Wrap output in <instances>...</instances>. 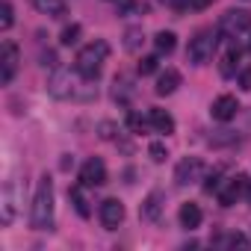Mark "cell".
I'll return each mask as SVG.
<instances>
[{
    "label": "cell",
    "instance_id": "2",
    "mask_svg": "<svg viewBox=\"0 0 251 251\" xmlns=\"http://www.w3.org/2000/svg\"><path fill=\"white\" fill-rule=\"evenodd\" d=\"M30 225H33V230H53V180L48 175L36 186L33 210H30Z\"/></svg>",
    "mask_w": 251,
    "mask_h": 251
},
{
    "label": "cell",
    "instance_id": "17",
    "mask_svg": "<svg viewBox=\"0 0 251 251\" xmlns=\"http://www.w3.org/2000/svg\"><path fill=\"white\" fill-rule=\"evenodd\" d=\"M239 56H242V48H239V45H230V48L222 53V65H219V71H222L225 77H230V74L236 71V62H239Z\"/></svg>",
    "mask_w": 251,
    "mask_h": 251
},
{
    "label": "cell",
    "instance_id": "13",
    "mask_svg": "<svg viewBox=\"0 0 251 251\" xmlns=\"http://www.w3.org/2000/svg\"><path fill=\"white\" fill-rule=\"evenodd\" d=\"M177 86H180V71H177V68H166V71L157 77L154 92H157V95H172Z\"/></svg>",
    "mask_w": 251,
    "mask_h": 251
},
{
    "label": "cell",
    "instance_id": "30",
    "mask_svg": "<svg viewBox=\"0 0 251 251\" xmlns=\"http://www.w3.org/2000/svg\"><path fill=\"white\" fill-rule=\"evenodd\" d=\"M227 242H230V245H242V248L248 245V239H245V236H239V233H233V236H230Z\"/></svg>",
    "mask_w": 251,
    "mask_h": 251
},
{
    "label": "cell",
    "instance_id": "31",
    "mask_svg": "<svg viewBox=\"0 0 251 251\" xmlns=\"http://www.w3.org/2000/svg\"><path fill=\"white\" fill-rule=\"evenodd\" d=\"M192 3V0H169V6H175V9H186Z\"/></svg>",
    "mask_w": 251,
    "mask_h": 251
},
{
    "label": "cell",
    "instance_id": "27",
    "mask_svg": "<svg viewBox=\"0 0 251 251\" xmlns=\"http://www.w3.org/2000/svg\"><path fill=\"white\" fill-rule=\"evenodd\" d=\"M239 89H242V92H251V68H245V71L239 74Z\"/></svg>",
    "mask_w": 251,
    "mask_h": 251
},
{
    "label": "cell",
    "instance_id": "9",
    "mask_svg": "<svg viewBox=\"0 0 251 251\" xmlns=\"http://www.w3.org/2000/svg\"><path fill=\"white\" fill-rule=\"evenodd\" d=\"M242 189H245V177H242V175L227 177V180H225V183H219V189H216L219 204H222V207H233V204H236V198L242 195Z\"/></svg>",
    "mask_w": 251,
    "mask_h": 251
},
{
    "label": "cell",
    "instance_id": "26",
    "mask_svg": "<svg viewBox=\"0 0 251 251\" xmlns=\"http://www.w3.org/2000/svg\"><path fill=\"white\" fill-rule=\"evenodd\" d=\"M204 189H207V192H216V189H219V172H210V175H207Z\"/></svg>",
    "mask_w": 251,
    "mask_h": 251
},
{
    "label": "cell",
    "instance_id": "10",
    "mask_svg": "<svg viewBox=\"0 0 251 251\" xmlns=\"http://www.w3.org/2000/svg\"><path fill=\"white\" fill-rule=\"evenodd\" d=\"M121 222H124V204H121L118 198H106V201L100 204V225H103L106 230H115Z\"/></svg>",
    "mask_w": 251,
    "mask_h": 251
},
{
    "label": "cell",
    "instance_id": "3",
    "mask_svg": "<svg viewBox=\"0 0 251 251\" xmlns=\"http://www.w3.org/2000/svg\"><path fill=\"white\" fill-rule=\"evenodd\" d=\"M106 56H109V45H106L103 39H95L92 45H86V48L77 53L74 68H77L83 77L95 80V77L100 74V68H103V62H106Z\"/></svg>",
    "mask_w": 251,
    "mask_h": 251
},
{
    "label": "cell",
    "instance_id": "20",
    "mask_svg": "<svg viewBox=\"0 0 251 251\" xmlns=\"http://www.w3.org/2000/svg\"><path fill=\"white\" fill-rule=\"evenodd\" d=\"M77 39H80V24H68L62 33H59V45H77Z\"/></svg>",
    "mask_w": 251,
    "mask_h": 251
},
{
    "label": "cell",
    "instance_id": "23",
    "mask_svg": "<svg viewBox=\"0 0 251 251\" xmlns=\"http://www.w3.org/2000/svg\"><path fill=\"white\" fill-rule=\"evenodd\" d=\"M139 42H142V30H127V33H124V48H127V50H136L139 48Z\"/></svg>",
    "mask_w": 251,
    "mask_h": 251
},
{
    "label": "cell",
    "instance_id": "6",
    "mask_svg": "<svg viewBox=\"0 0 251 251\" xmlns=\"http://www.w3.org/2000/svg\"><path fill=\"white\" fill-rule=\"evenodd\" d=\"M18 62H21V50L15 42H3L0 45V83H12L15 71H18Z\"/></svg>",
    "mask_w": 251,
    "mask_h": 251
},
{
    "label": "cell",
    "instance_id": "4",
    "mask_svg": "<svg viewBox=\"0 0 251 251\" xmlns=\"http://www.w3.org/2000/svg\"><path fill=\"white\" fill-rule=\"evenodd\" d=\"M216 33L213 30H198L192 39H189V48H186V59L192 65H207L213 59V50H216Z\"/></svg>",
    "mask_w": 251,
    "mask_h": 251
},
{
    "label": "cell",
    "instance_id": "25",
    "mask_svg": "<svg viewBox=\"0 0 251 251\" xmlns=\"http://www.w3.org/2000/svg\"><path fill=\"white\" fill-rule=\"evenodd\" d=\"M127 127L139 133V130L145 127V121H142V115H136V112H130V115H127Z\"/></svg>",
    "mask_w": 251,
    "mask_h": 251
},
{
    "label": "cell",
    "instance_id": "14",
    "mask_svg": "<svg viewBox=\"0 0 251 251\" xmlns=\"http://www.w3.org/2000/svg\"><path fill=\"white\" fill-rule=\"evenodd\" d=\"M160 213H163V195H160V192H151V195L142 201L139 216H142L145 222H157V219H160Z\"/></svg>",
    "mask_w": 251,
    "mask_h": 251
},
{
    "label": "cell",
    "instance_id": "1",
    "mask_svg": "<svg viewBox=\"0 0 251 251\" xmlns=\"http://www.w3.org/2000/svg\"><path fill=\"white\" fill-rule=\"evenodd\" d=\"M48 92L59 100H95L98 98V89L92 86L89 77H83L77 68H56L50 77H48Z\"/></svg>",
    "mask_w": 251,
    "mask_h": 251
},
{
    "label": "cell",
    "instance_id": "11",
    "mask_svg": "<svg viewBox=\"0 0 251 251\" xmlns=\"http://www.w3.org/2000/svg\"><path fill=\"white\" fill-rule=\"evenodd\" d=\"M236 112H239V103H236L233 95H222V98H216L213 106H210V115H213L216 121H230V118H236Z\"/></svg>",
    "mask_w": 251,
    "mask_h": 251
},
{
    "label": "cell",
    "instance_id": "18",
    "mask_svg": "<svg viewBox=\"0 0 251 251\" xmlns=\"http://www.w3.org/2000/svg\"><path fill=\"white\" fill-rule=\"evenodd\" d=\"M68 198L74 201V210H77L83 219H89V216H92L89 201H86V195H83V186H71V189H68Z\"/></svg>",
    "mask_w": 251,
    "mask_h": 251
},
{
    "label": "cell",
    "instance_id": "15",
    "mask_svg": "<svg viewBox=\"0 0 251 251\" xmlns=\"http://www.w3.org/2000/svg\"><path fill=\"white\" fill-rule=\"evenodd\" d=\"M177 219H180V225L186 227V230H195L198 225H201V219H204V213H201V207L198 204H180V213H177Z\"/></svg>",
    "mask_w": 251,
    "mask_h": 251
},
{
    "label": "cell",
    "instance_id": "19",
    "mask_svg": "<svg viewBox=\"0 0 251 251\" xmlns=\"http://www.w3.org/2000/svg\"><path fill=\"white\" fill-rule=\"evenodd\" d=\"M154 45H157V53H172V50H175V45H177V36H175V33H169V30H163V33H157V36H154Z\"/></svg>",
    "mask_w": 251,
    "mask_h": 251
},
{
    "label": "cell",
    "instance_id": "8",
    "mask_svg": "<svg viewBox=\"0 0 251 251\" xmlns=\"http://www.w3.org/2000/svg\"><path fill=\"white\" fill-rule=\"evenodd\" d=\"M80 183H83V186H103V183H106V166H103L100 157H92V160L83 163V169H80Z\"/></svg>",
    "mask_w": 251,
    "mask_h": 251
},
{
    "label": "cell",
    "instance_id": "28",
    "mask_svg": "<svg viewBox=\"0 0 251 251\" xmlns=\"http://www.w3.org/2000/svg\"><path fill=\"white\" fill-rule=\"evenodd\" d=\"M100 139H115V124H109V121L100 124Z\"/></svg>",
    "mask_w": 251,
    "mask_h": 251
},
{
    "label": "cell",
    "instance_id": "21",
    "mask_svg": "<svg viewBox=\"0 0 251 251\" xmlns=\"http://www.w3.org/2000/svg\"><path fill=\"white\" fill-rule=\"evenodd\" d=\"M12 3L9 0H3V3H0V30H9L12 27Z\"/></svg>",
    "mask_w": 251,
    "mask_h": 251
},
{
    "label": "cell",
    "instance_id": "12",
    "mask_svg": "<svg viewBox=\"0 0 251 251\" xmlns=\"http://www.w3.org/2000/svg\"><path fill=\"white\" fill-rule=\"evenodd\" d=\"M148 124H151L157 133H166V136L175 133V118H172L166 109H157V106H154V109L148 112Z\"/></svg>",
    "mask_w": 251,
    "mask_h": 251
},
{
    "label": "cell",
    "instance_id": "5",
    "mask_svg": "<svg viewBox=\"0 0 251 251\" xmlns=\"http://www.w3.org/2000/svg\"><path fill=\"white\" fill-rule=\"evenodd\" d=\"M248 30H251V12H245V9H227L219 21V33L230 36V39H236Z\"/></svg>",
    "mask_w": 251,
    "mask_h": 251
},
{
    "label": "cell",
    "instance_id": "29",
    "mask_svg": "<svg viewBox=\"0 0 251 251\" xmlns=\"http://www.w3.org/2000/svg\"><path fill=\"white\" fill-rule=\"evenodd\" d=\"M213 3H216V0H192L189 6H192L195 12H201V9H207V6H213Z\"/></svg>",
    "mask_w": 251,
    "mask_h": 251
},
{
    "label": "cell",
    "instance_id": "7",
    "mask_svg": "<svg viewBox=\"0 0 251 251\" xmlns=\"http://www.w3.org/2000/svg\"><path fill=\"white\" fill-rule=\"evenodd\" d=\"M201 175H204V163L198 157H183L177 163V169H175V183L177 186H189V183L201 180Z\"/></svg>",
    "mask_w": 251,
    "mask_h": 251
},
{
    "label": "cell",
    "instance_id": "24",
    "mask_svg": "<svg viewBox=\"0 0 251 251\" xmlns=\"http://www.w3.org/2000/svg\"><path fill=\"white\" fill-rule=\"evenodd\" d=\"M148 154H151V160H154V163H166V157H169V151H166V145H163V142H151Z\"/></svg>",
    "mask_w": 251,
    "mask_h": 251
},
{
    "label": "cell",
    "instance_id": "16",
    "mask_svg": "<svg viewBox=\"0 0 251 251\" xmlns=\"http://www.w3.org/2000/svg\"><path fill=\"white\" fill-rule=\"evenodd\" d=\"M30 3L36 6V12H42V15H48V18H62V15L68 12L65 0H30Z\"/></svg>",
    "mask_w": 251,
    "mask_h": 251
},
{
    "label": "cell",
    "instance_id": "22",
    "mask_svg": "<svg viewBox=\"0 0 251 251\" xmlns=\"http://www.w3.org/2000/svg\"><path fill=\"white\" fill-rule=\"evenodd\" d=\"M157 62H160L157 56H142V59H139V65H136V71H139L142 77H148V74H154V71H157Z\"/></svg>",
    "mask_w": 251,
    "mask_h": 251
},
{
    "label": "cell",
    "instance_id": "32",
    "mask_svg": "<svg viewBox=\"0 0 251 251\" xmlns=\"http://www.w3.org/2000/svg\"><path fill=\"white\" fill-rule=\"evenodd\" d=\"M248 50H251V42H248Z\"/></svg>",
    "mask_w": 251,
    "mask_h": 251
}]
</instances>
